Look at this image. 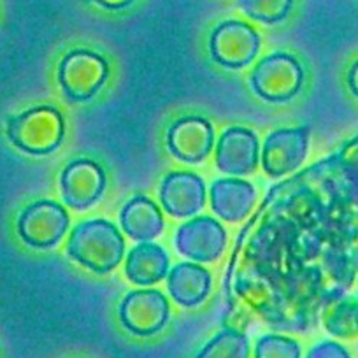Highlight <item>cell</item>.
<instances>
[{"label":"cell","instance_id":"6da1fadb","mask_svg":"<svg viewBox=\"0 0 358 358\" xmlns=\"http://www.w3.org/2000/svg\"><path fill=\"white\" fill-rule=\"evenodd\" d=\"M358 278V179L339 151L267 190L241 229L223 280L225 320L308 332Z\"/></svg>","mask_w":358,"mask_h":358},{"label":"cell","instance_id":"7a4b0ae2","mask_svg":"<svg viewBox=\"0 0 358 358\" xmlns=\"http://www.w3.org/2000/svg\"><path fill=\"white\" fill-rule=\"evenodd\" d=\"M125 241L108 220H86L71 232L67 255L95 274H109L123 260Z\"/></svg>","mask_w":358,"mask_h":358},{"label":"cell","instance_id":"3957f363","mask_svg":"<svg viewBox=\"0 0 358 358\" xmlns=\"http://www.w3.org/2000/svg\"><path fill=\"white\" fill-rule=\"evenodd\" d=\"M8 137L23 153L51 155L64 143V116L51 106L30 108L8 120Z\"/></svg>","mask_w":358,"mask_h":358},{"label":"cell","instance_id":"277c9868","mask_svg":"<svg viewBox=\"0 0 358 358\" xmlns=\"http://www.w3.org/2000/svg\"><path fill=\"white\" fill-rule=\"evenodd\" d=\"M250 85L262 101L288 102L301 92L304 71L297 58L278 51L258 62L251 72Z\"/></svg>","mask_w":358,"mask_h":358},{"label":"cell","instance_id":"5b68a950","mask_svg":"<svg viewBox=\"0 0 358 358\" xmlns=\"http://www.w3.org/2000/svg\"><path fill=\"white\" fill-rule=\"evenodd\" d=\"M109 65L104 57L90 50H74L64 57L58 67V83L71 102L92 101L104 86Z\"/></svg>","mask_w":358,"mask_h":358},{"label":"cell","instance_id":"8992f818","mask_svg":"<svg viewBox=\"0 0 358 358\" xmlns=\"http://www.w3.org/2000/svg\"><path fill=\"white\" fill-rule=\"evenodd\" d=\"M258 50L260 36L257 30L237 20L220 23L209 39V53L213 60L232 71L248 67L257 58Z\"/></svg>","mask_w":358,"mask_h":358},{"label":"cell","instance_id":"52a82bcc","mask_svg":"<svg viewBox=\"0 0 358 358\" xmlns=\"http://www.w3.org/2000/svg\"><path fill=\"white\" fill-rule=\"evenodd\" d=\"M69 229V215L53 201H37L27 206L18 218V234L36 250L57 246Z\"/></svg>","mask_w":358,"mask_h":358},{"label":"cell","instance_id":"ba28073f","mask_svg":"<svg viewBox=\"0 0 358 358\" xmlns=\"http://www.w3.org/2000/svg\"><path fill=\"white\" fill-rule=\"evenodd\" d=\"M309 127L274 130L262 150V169L267 176L281 179L304 164L309 151Z\"/></svg>","mask_w":358,"mask_h":358},{"label":"cell","instance_id":"9c48e42d","mask_svg":"<svg viewBox=\"0 0 358 358\" xmlns=\"http://www.w3.org/2000/svg\"><path fill=\"white\" fill-rule=\"evenodd\" d=\"M106 172L101 164L90 158H78L64 169L60 178L62 197L67 208L86 211L104 195Z\"/></svg>","mask_w":358,"mask_h":358},{"label":"cell","instance_id":"30bf717a","mask_svg":"<svg viewBox=\"0 0 358 358\" xmlns=\"http://www.w3.org/2000/svg\"><path fill=\"white\" fill-rule=\"evenodd\" d=\"M169 301L158 290L130 292L120 304V322L130 334L150 337L169 322Z\"/></svg>","mask_w":358,"mask_h":358},{"label":"cell","instance_id":"8fae6325","mask_svg":"<svg viewBox=\"0 0 358 358\" xmlns=\"http://www.w3.org/2000/svg\"><path fill=\"white\" fill-rule=\"evenodd\" d=\"M176 248L194 262H216L227 248V232L222 223L209 216H199L181 225L176 232Z\"/></svg>","mask_w":358,"mask_h":358},{"label":"cell","instance_id":"7c38bea8","mask_svg":"<svg viewBox=\"0 0 358 358\" xmlns=\"http://www.w3.org/2000/svg\"><path fill=\"white\" fill-rule=\"evenodd\" d=\"M165 141L167 150L174 158L187 164H201L211 153L215 130L209 120L201 116H187L169 127Z\"/></svg>","mask_w":358,"mask_h":358},{"label":"cell","instance_id":"4fadbf2b","mask_svg":"<svg viewBox=\"0 0 358 358\" xmlns=\"http://www.w3.org/2000/svg\"><path fill=\"white\" fill-rule=\"evenodd\" d=\"M160 201L174 218H190L206 206V185L194 172H171L162 181Z\"/></svg>","mask_w":358,"mask_h":358},{"label":"cell","instance_id":"5bb4252c","mask_svg":"<svg viewBox=\"0 0 358 358\" xmlns=\"http://www.w3.org/2000/svg\"><path fill=\"white\" fill-rule=\"evenodd\" d=\"M258 137L244 127H230L222 134L216 150V165L230 176H248L257 171Z\"/></svg>","mask_w":358,"mask_h":358},{"label":"cell","instance_id":"9a60e30c","mask_svg":"<svg viewBox=\"0 0 358 358\" xmlns=\"http://www.w3.org/2000/svg\"><path fill=\"white\" fill-rule=\"evenodd\" d=\"M211 209L225 222L237 223L246 220L257 204V190L244 179H216L209 192Z\"/></svg>","mask_w":358,"mask_h":358},{"label":"cell","instance_id":"2e32d148","mask_svg":"<svg viewBox=\"0 0 358 358\" xmlns=\"http://www.w3.org/2000/svg\"><path fill=\"white\" fill-rule=\"evenodd\" d=\"M213 278L208 268L192 262L178 264L167 278L171 297L183 308H195L202 304L211 294Z\"/></svg>","mask_w":358,"mask_h":358},{"label":"cell","instance_id":"e0dca14e","mask_svg":"<svg viewBox=\"0 0 358 358\" xmlns=\"http://www.w3.org/2000/svg\"><path fill=\"white\" fill-rule=\"evenodd\" d=\"M120 223L127 236L143 243H150L164 230V216L160 208L144 195H136L123 206Z\"/></svg>","mask_w":358,"mask_h":358},{"label":"cell","instance_id":"ac0fdd59","mask_svg":"<svg viewBox=\"0 0 358 358\" xmlns=\"http://www.w3.org/2000/svg\"><path fill=\"white\" fill-rule=\"evenodd\" d=\"M125 274L130 283L141 287L160 283L169 274V255L158 244H139L127 257Z\"/></svg>","mask_w":358,"mask_h":358},{"label":"cell","instance_id":"d6986e66","mask_svg":"<svg viewBox=\"0 0 358 358\" xmlns=\"http://www.w3.org/2000/svg\"><path fill=\"white\" fill-rule=\"evenodd\" d=\"M320 320L334 337L353 339L358 336V297L343 294L330 299L323 306Z\"/></svg>","mask_w":358,"mask_h":358},{"label":"cell","instance_id":"ffe728a7","mask_svg":"<svg viewBox=\"0 0 358 358\" xmlns=\"http://www.w3.org/2000/svg\"><path fill=\"white\" fill-rule=\"evenodd\" d=\"M250 357V341L241 330L225 327L220 330L195 358H248Z\"/></svg>","mask_w":358,"mask_h":358},{"label":"cell","instance_id":"44dd1931","mask_svg":"<svg viewBox=\"0 0 358 358\" xmlns=\"http://www.w3.org/2000/svg\"><path fill=\"white\" fill-rule=\"evenodd\" d=\"M237 6L255 22L276 25L288 18L294 0H237Z\"/></svg>","mask_w":358,"mask_h":358},{"label":"cell","instance_id":"7402d4cb","mask_svg":"<svg viewBox=\"0 0 358 358\" xmlns=\"http://www.w3.org/2000/svg\"><path fill=\"white\" fill-rule=\"evenodd\" d=\"M255 358H301V344L278 334H267L257 341Z\"/></svg>","mask_w":358,"mask_h":358},{"label":"cell","instance_id":"603a6c76","mask_svg":"<svg viewBox=\"0 0 358 358\" xmlns=\"http://www.w3.org/2000/svg\"><path fill=\"white\" fill-rule=\"evenodd\" d=\"M306 358H351V355L343 344L334 343V341H322L311 348Z\"/></svg>","mask_w":358,"mask_h":358},{"label":"cell","instance_id":"cb8c5ba5","mask_svg":"<svg viewBox=\"0 0 358 358\" xmlns=\"http://www.w3.org/2000/svg\"><path fill=\"white\" fill-rule=\"evenodd\" d=\"M337 151H339L344 164L350 167V171L353 172L355 178L358 179V136H355L353 139L346 141V143H344Z\"/></svg>","mask_w":358,"mask_h":358},{"label":"cell","instance_id":"d4e9b609","mask_svg":"<svg viewBox=\"0 0 358 358\" xmlns=\"http://www.w3.org/2000/svg\"><path fill=\"white\" fill-rule=\"evenodd\" d=\"M90 2H94V4L101 6L104 9H109V11H120V9L132 6L136 0H90Z\"/></svg>","mask_w":358,"mask_h":358},{"label":"cell","instance_id":"484cf974","mask_svg":"<svg viewBox=\"0 0 358 358\" xmlns=\"http://www.w3.org/2000/svg\"><path fill=\"white\" fill-rule=\"evenodd\" d=\"M348 86L350 92L358 99V60L351 65L350 72H348Z\"/></svg>","mask_w":358,"mask_h":358}]
</instances>
